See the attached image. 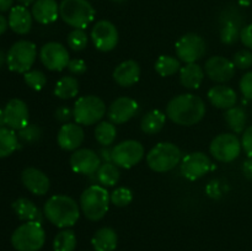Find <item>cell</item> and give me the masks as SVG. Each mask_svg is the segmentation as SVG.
Returning a JSON list of instances; mask_svg holds the SVG:
<instances>
[{"label":"cell","mask_w":252,"mask_h":251,"mask_svg":"<svg viewBox=\"0 0 252 251\" xmlns=\"http://www.w3.org/2000/svg\"><path fill=\"white\" fill-rule=\"evenodd\" d=\"M206 115V103L193 94L175 96L166 106V116L179 126H193Z\"/></svg>","instance_id":"1"},{"label":"cell","mask_w":252,"mask_h":251,"mask_svg":"<svg viewBox=\"0 0 252 251\" xmlns=\"http://www.w3.org/2000/svg\"><path fill=\"white\" fill-rule=\"evenodd\" d=\"M112 1H116V2H122V1H125V0H112Z\"/></svg>","instance_id":"53"},{"label":"cell","mask_w":252,"mask_h":251,"mask_svg":"<svg viewBox=\"0 0 252 251\" xmlns=\"http://www.w3.org/2000/svg\"><path fill=\"white\" fill-rule=\"evenodd\" d=\"M112 162L118 167L130 169L137 165L144 157V147L138 140H125L118 143L111 150Z\"/></svg>","instance_id":"9"},{"label":"cell","mask_w":252,"mask_h":251,"mask_svg":"<svg viewBox=\"0 0 252 251\" xmlns=\"http://www.w3.org/2000/svg\"><path fill=\"white\" fill-rule=\"evenodd\" d=\"M4 63H6V54L2 51H0V68L4 65Z\"/></svg>","instance_id":"51"},{"label":"cell","mask_w":252,"mask_h":251,"mask_svg":"<svg viewBox=\"0 0 252 251\" xmlns=\"http://www.w3.org/2000/svg\"><path fill=\"white\" fill-rule=\"evenodd\" d=\"M113 80L122 88H129L138 83L140 78V66L133 59L125 61L113 70Z\"/></svg>","instance_id":"21"},{"label":"cell","mask_w":252,"mask_h":251,"mask_svg":"<svg viewBox=\"0 0 252 251\" xmlns=\"http://www.w3.org/2000/svg\"><path fill=\"white\" fill-rule=\"evenodd\" d=\"M42 130L37 125H27L26 127L19 130V138L26 143H33L41 138Z\"/></svg>","instance_id":"40"},{"label":"cell","mask_w":252,"mask_h":251,"mask_svg":"<svg viewBox=\"0 0 252 251\" xmlns=\"http://www.w3.org/2000/svg\"><path fill=\"white\" fill-rule=\"evenodd\" d=\"M138 108H139V105L133 98L127 97V96L118 97L108 107V120L115 125H122L137 115Z\"/></svg>","instance_id":"18"},{"label":"cell","mask_w":252,"mask_h":251,"mask_svg":"<svg viewBox=\"0 0 252 251\" xmlns=\"http://www.w3.org/2000/svg\"><path fill=\"white\" fill-rule=\"evenodd\" d=\"M240 39L244 43V46L248 47L249 49H251L252 51V24L246 25L245 27L241 29Z\"/></svg>","instance_id":"45"},{"label":"cell","mask_w":252,"mask_h":251,"mask_svg":"<svg viewBox=\"0 0 252 251\" xmlns=\"http://www.w3.org/2000/svg\"><path fill=\"white\" fill-rule=\"evenodd\" d=\"M32 16L42 25L57 21L59 16V5L56 0H36L32 5Z\"/></svg>","instance_id":"23"},{"label":"cell","mask_w":252,"mask_h":251,"mask_svg":"<svg viewBox=\"0 0 252 251\" xmlns=\"http://www.w3.org/2000/svg\"><path fill=\"white\" fill-rule=\"evenodd\" d=\"M21 181L24 186L36 196H44L51 186L48 176L36 167H26L21 174Z\"/></svg>","instance_id":"19"},{"label":"cell","mask_w":252,"mask_h":251,"mask_svg":"<svg viewBox=\"0 0 252 251\" xmlns=\"http://www.w3.org/2000/svg\"><path fill=\"white\" fill-rule=\"evenodd\" d=\"M181 69V63L171 56H160L155 62V70L160 76H171Z\"/></svg>","instance_id":"35"},{"label":"cell","mask_w":252,"mask_h":251,"mask_svg":"<svg viewBox=\"0 0 252 251\" xmlns=\"http://www.w3.org/2000/svg\"><path fill=\"white\" fill-rule=\"evenodd\" d=\"M59 147L66 152H75L84 142V130L78 123H65L58 132Z\"/></svg>","instance_id":"20"},{"label":"cell","mask_w":252,"mask_h":251,"mask_svg":"<svg viewBox=\"0 0 252 251\" xmlns=\"http://www.w3.org/2000/svg\"><path fill=\"white\" fill-rule=\"evenodd\" d=\"M76 248L75 233L70 229H64L59 231L53 241L54 251H74Z\"/></svg>","instance_id":"36"},{"label":"cell","mask_w":252,"mask_h":251,"mask_svg":"<svg viewBox=\"0 0 252 251\" xmlns=\"http://www.w3.org/2000/svg\"><path fill=\"white\" fill-rule=\"evenodd\" d=\"M241 145L248 154L249 157H252V126L246 128L241 138Z\"/></svg>","instance_id":"44"},{"label":"cell","mask_w":252,"mask_h":251,"mask_svg":"<svg viewBox=\"0 0 252 251\" xmlns=\"http://www.w3.org/2000/svg\"><path fill=\"white\" fill-rule=\"evenodd\" d=\"M207 97L212 105L223 110H229L238 102V95L235 90L225 85H216L211 88L207 94Z\"/></svg>","instance_id":"22"},{"label":"cell","mask_w":252,"mask_h":251,"mask_svg":"<svg viewBox=\"0 0 252 251\" xmlns=\"http://www.w3.org/2000/svg\"><path fill=\"white\" fill-rule=\"evenodd\" d=\"M240 90L244 97L252 100V71H249L243 75L240 80Z\"/></svg>","instance_id":"42"},{"label":"cell","mask_w":252,"mask_h":251,"mask_svg":"<svg viewBox=\"0 0 252 251\" xmlns=\"http://www.w3.org/2000/svg\"><path fill=\"white\" fill-rule=\"evenodd\" d=\"M120 170L113 162L101 164L97 170V180L103 187H112L120 181Z\"/></svg>","instance_id":"34"},{"label":"cell","mask_w":252,"mask_h":251,"mask_svg":"<svg viewBox=\"0 0 252 251\" xmlns=\"http://www.w3.org/2000/svg\"><path fill=\"white\" fill-rule=\"evenodd\" d=\"M212 169V161L208 155L202 152H194L191 154H187L182 159L180 165V171L181 175L187 180L201 179L203 175H206Z\"/></svg>","instance_id":"14"},{"label":"cell","mask_w":252,"mask_h":251,"mask_svg":"<svg viewBox=\"0 0 252 251\" xmlns=\"http://www.w3.org/2000/svg\"><path fill=\"white\" fill-rule=\"evenodd\" d=\"M79 81L75 76H63L59 79L54 88V95L62 100H69L78 95Z\"/></svg>","instance_id":"29"},{"label":"cell","mask_w":252,"mask_h":251,"mask_svg":"<svg viewBox=\"0 0 252 251\" xmlns=\"http://www.w3.org/2000/svg\"><path fill=\"white\" fill-rule=\"evenodd\" d=\"M240 139L233 133H223L212 140L209 152L218 161L230 162L234 161L241 153Z\"/></svg>","instance_id":"11"},{"label":"cell","mask_w":252,"mask_h":251,"mask_svg":"<svg viewBox=\"0 0 252 251\" xmlns=\"http://www.w3.org/2000/svg\"><path fill=\"white\" fill-rule=\"evenodd\" d=\"M71 170L74 172L83 175H91L97 172L98 167L101 166V160L97 153L91 149H76L71 154L70 160H69Z\"/></svg>","instance_id":"15"},{"label":"cell","mask_w":252,"mask_h":251,"mask_svg":"<svg viewBox=\"0 0 252 251\" xmlns=\"http://www.w3.org/2000/svg\"><path fill=\"white\" fill-rule=\"evenodd\" d=\"M24 80L32 90L39 91L46 86L47 76L41 70H29L24 74Z\"/></svg>","instance_id":"38"},{"label":"cell","mask_w":252,"mask_h":251,"mask_svg":"<svg viewBox=\"0 0 252 251\" xmlns=\"http://www.w3.org/2000/svg\"><path fill=\"white\" fill-rule=\"evenodd\" d=\"M224 117H225V122L228 123L229 128H230L234 133H244L246 121H248L246 112L244 111V108L234 106V107L226 110Z\"/></svg>","instance_id":"33"},{"label":"cell","mask_w":252,"mask_h":251,"mask_svg":"<svg viewBox=\"0 0 252 251\" xmlns=\"http://www.w3.org/2000/svg\"><path fill=\"white\" fill-rule=\"evenodd\" d=\"M110 201V193L105 187L93 185L81 193L80 208L89 220L97 221L108 212Z\"/></svg>","instance_id":"3"},{"label":"cell","mask_w":252,"mask_h":251,"mask_svg":"<svg viewBox=\"0 0 252 251\" xmlns=\"http://www.w3.org/2000/svg\"><path fill=\"white\" fill-rule=\"evenodd\" d=\"M111 202L117 207H126L133 201V193L127 187H118L111 193Z\"/></svg>","instance_id":"39"},{"label":"cell","mask_w":252,"mask_h":251,"mask_svg":"<svg viewBox=\"0 0 252 251\" xmlns=\"http://www.w3.org/2000/svg\"><path fill=\"white\" fill-rule=\"evenodd\" d=\"M204 79V70L197 63L186 64L180 69V81L186 89L196 90L202 85Z\"/></svg>","instance_id":"25"},{"label":"cell","mask_w":252,"mask_h":251,"mask_svg":"<svg viewBox=\"0 0 252 251\" xmlns=\"http://www.w3.org/2000/svg\"><path fill=\"white\" fill-rule=\"evenodd\" d=\"M46 233L39 221H26L11 235V244L17 251H38L43 248Z\"/></svg>","instance_id":"5"},{"label":"cell","mask_w":252,"mask_h":251,"mask_svg":"<svg viewBox=\"0 0 252 251\" xmlns=\"http://www.w3.org/2000/svg\"><path fill=\"white\" fill-rule=\"evenodd\" d=\"M116 137H117V128H116L115 123L110 122V121H102V122L97 123L95 128V138L101 145L110 147L116 140Z\"/></svg>","instance_id":"32"},{"label":"cell","mask_w":252,"mask_h":251,"mask_svg":"<svg viewBox=\"0 0 252 251\" xmlns=\"http://www.w3.org/2000/svg\"><path fill=\"white\" fill-rule=\"evenodd\" d=\"M241 17L226 19L220 29V41L224 44H234L240 39Z\"/></svg>","instance_id":"30"},{"label":"cell","mask_w":252,"mask_h":251,"mask_svg":"<svg viewBox=\"0 0 252 251\" xmlns=\"http://www.w3.org/2000/svg\"><path fill=\"white\" fill-rule=\"evenodd\" d=\"M181 161V150L174 143L162 142L150 149L147 155V164L153 171L166 172L176 167Z\"/></svg>","instance_id":"6"},{"label":"cell","mask_w":252,"mask_h":251,"mask_svg":"<svg viewBox=\"0 0 252 251\" xmlns=\"http://www.w3.org/2000/svg\"><path fill=\"white\" fill-rule=\"evenodd\" d=\"M5 120H4V111L0 110V127H4Z\"/></svg>","instance_id":"52"},{"label":"cell","mask_w":252,"mask_h":251,"mask_svg":"<svg viewBox=\"0 0 252 251\" xmlns=\"http://www.w3.org/2000/svg\"><path fill=\"white\" fill-rule=\"evenodd\" d=\"M66 42H68V46L70 47L73 51L80 52L83 51V49H85L86 46H88V34L85 33L84 30L74 29L73 31L68 34Z\"/></svg>","instance_id":"37"},{"label":"cell","mask_w":252,"mask_h":251,"mask_svg":"<svg viewBox=\"0 0 252 251\" xmlns=\"http://www.w3.org/2000/svg\"><path fill=\"white\" fill-rule=\"evenodd\" d=\"M17 1H19L20 5L27 7V6H30V5H33L36 0H17Z\"/></svg>","instance_id":"50"},{"label":"cell","mask_w":252,"mask_h":251,"mask_svg":"<svg viewBox=\"0 0 252 251\" xmlns=\"http://www.w3.org/2000/svg\"><path fill=\"white\" fill-rule=\"evenodd\" d=\"M32 12L22 5L11 7L9 12V27L17 34L29 33L32 27Z\"/></svg>","instance_id":"24"},{"label":"cell","mask_w":252,"mask_h":251,"mask_svg":"<svg viewBox=\"0 0 252 251\" xmlns=\"http://www.w3.org/2000/svg\"><path fill=\"white\" fill-rule=\"evenodd\" d=\"M165 122H166V115L160 110H153L143 116L140 121V128L147 134H157L164 128Z\"/></svg>","instance_id":"28"},{"label":"cell","mask_w":252,"mask_h":251,"mask_svg":"<svg viewBox=\"0 0 252 251\" xmlns=\"http://www.w3.org/2000/svg\"><path fill=\"white\" fill-rule=\"evenodd\" d=\"M106 113V105L98 96H81L76 100L73 117L80 126H91L100 122Z\"/></svg>","instance_id":"7"},{"label":"cell","mask_w":252,"mask_h":251,"mask_svg":"<svg viewBox=\"0 0 252 251\" xmlns=\"http://www.w3.org/2000/svg\"><path fill=\"white\" fill-rule=\"evenodd\" d=\"M7 26H9V21L2 15H0V36L6 31Z\"/></svg>","instance_id":"49"},{"label":"cell","mask_w":252,"mask_h":251,"mask_svg":"<svg viewBox=\"0 0 252 251\" xmlns=\"http://www.w3.org/2000/svg\"><path fill=\"white\" fill-rule=\"evenodd\" d=\"M71 116H73V112H71L70 108L66 107V106L59 107L58 110L56 111V118L59 122H68L71 118Z\"/></svg>","instance_id":"46"},{"label":"cell","mask_w":252,"mask_h":251,"mask_svg":"<svg viewBox=\"0 0 252 251\" xmlns=\"http://www.w3.org/2000/svg\"><path fill=\"white\" fill-rule=\"evenodd\" d=\"M90 36L94 46L101 52H110L115 49L120 38L117 27L107 20H100L96 22L91 30Z\"/></svg>","instance_id":"13"},{"label":"cell","mask_w":252,"mask_h":251,"mask_svg":"<svg viewBox=\"0 0 252 251\" xmlns=\"http://www.w3.org/2000/svg\"><path fill=\"white\" fill-rule=\"evenodd\" d=\"M14 0H0V12H5L7 10H11Z\"/></svg>","instance_id":"48"},{"label":"cell","mask_w":252,"mask_h":251,"mask_svg":"<svg viewBox=\"0 0 252 251\" xmlns=\"http://www.w3.org/2000/svg\"><path fill=\"white\" fill-rule=\"evenodd\" d=\"M243 171H244V175H245L248 179L252 180V157H249V159L244 162Z\"/></svg>","instance_id":"47"},{"label":"cell","mask_w":252,"mask_h":251,"mask_svg":"<svg viewBox=\"0 0 252 251\" xmlns=\"http://www.w3.org/2000/svg\"><path fill=\"white\" fill-rule=\"evenodd\" d=\"M206 41L197 33H186L177 39L175 43V51L180 61L186 64L196 63L206 53Z\"/></svg>","instance_id":"10"},{"label":"cell","mask_w":252,"mask_h":251,"mask_svg":"<svg viewBox=\"0 0 252 251\" xmlns=\"http://www.w3.org/2000/svg\"><path fill=\"white\" fill-rule=\"evenodd\" d=\"M59 16L70 27L84 30L95 19V9L88 0H62Z\"/></svg>","instance_id":"4"},{"label":"cell","mask_w":252,"mask_h":251,"mask_svg":"<svg viewBox=\"0 0 252 251\" xmlns=\"http://www.w3.org/2000/svg\"><path fill=\"white\" fill-rule=\"evenodd\" d=\"M12 209L15 211V213L17 214L21 220L25 221H39L41 223L42 214L39 212L38 207L33 203L32 201H30L29 198H17L16 201L12 203Z\"/></svg>","instance_id":"27"},{"label":"cell","mask_w":252,"mask_h":251,"mask_svg":"<svg viewBox=\"0 0 252 251\" xmlns=\"http://www.w3.org/2000/svg\"><path fill=\"white\" fill-rule=\"evenodd\" d=\"M68 70L74 75H83L88 70V65L83 59H70L68 64Z\"/></svg>","instance_id":"43"},{"label":"cell","mask_w":252,"mask_h":251,"mask_svg":"<svg viewBox=\"0 0 252 251\" xmlns=\"http://www.w3.org/2000/svg\"><path fill=\"white\" fill-rule=\"evenodd\" d=\"M204 71L207 76L217 83H226L235 75V65L233 61H229L225 57L214 56L207 59L204 64Z\"/></svg>","instance_id":"16"},{"label":"cell","mask_w":252,"mask_h":251,"mask_svg":"<svg viewBox=\"0 0 252 251\" xmlns=\"http://www.w3.org/2000/svg\"><path fill=\"white\" fill-rule=\"evenodd\" d=\"M37 57L36 44L31 41L21 39L10 47L6 53V64L15 73L25 74L31 70Z\"/></svg>","instance_id":"8"},{"label":"cell","mask_w":252,"mask_h":251,"mask_svg":"<svg viewBox=\"0 0 252 251\" xmlns=\"http://www.w3.org/2000/svg\"><path fill=\"white\" fill-rule=\"evenodd\" d=\"M19 147V135L14 129L0 127V159L11 155Z\"/></svg>","instance_id":"31"},{"label":"cell","mask_w":252,"mask_h":251,"mask_svg":"<svg viewBox=\"0 0 252 251\" xmlns=\"http://www.w3.org/2000/svg\"><path fill=\"white\" fill-rule=\"evenodd\" d=\"M117 233L108 226L98 229L91 239V244L95 251H113L117 248Z\"/></svg>","instance_id":"26"},{"label":"cell","mask_w":252,"mask_h":251,"mask_svg":"<svg viewBox=\"0 0 252 251\" xmlns=\"http://www.w3.org/2000/svg\"><path fill=\"white\" fill-rule=\"evenodd\" d=\"M44 216L58 228L73 226L80 217V208L75 199L65 194H54L44 204Z\"/></svg>","instance_id":"2"},{"label":"cell","mask_w":252,"mask_h":251,"mask_svg":"<svg viewBox=\"0 0 252 251\" xmlns=\"http://www.w3.org/2000/svg\"><path fill=\"white\" fill-rule=\"evenodd\" d=\"M5 126L14 130H20L29 125V107L20 98H12L6 103L4 110Z\"/></svg>","instance_id":"17"},{"label":"cell","mask_w":252,"mask_h":251,"mask_svg":"<svg viewBox=\"0 0 252 251\" xmlns=\"http://www.w3.org/2000/svg\"><path fill=\"white\" fill-rule=\"evenodd\" d=\"M42 64L48 70L62 71L68 68L70 56L65 47L58 42H48L39 51Z\"/></svg>","instance_id":"12"},{"label":"cell","mask_w":252,"mask_h":251,"mask_svg":"<svg viewBox=\"0 0 252 251\" xmlns=\"http://www.w3.org/2000/svg\"><path fill=\"white\" fill-rule=\"evenodd\" d=\"M233 63L235 68L249 69L252 66V52L250 49H241L236 52L233 57Z\"/></svg>","instance_id":"41"}]
</instances>
